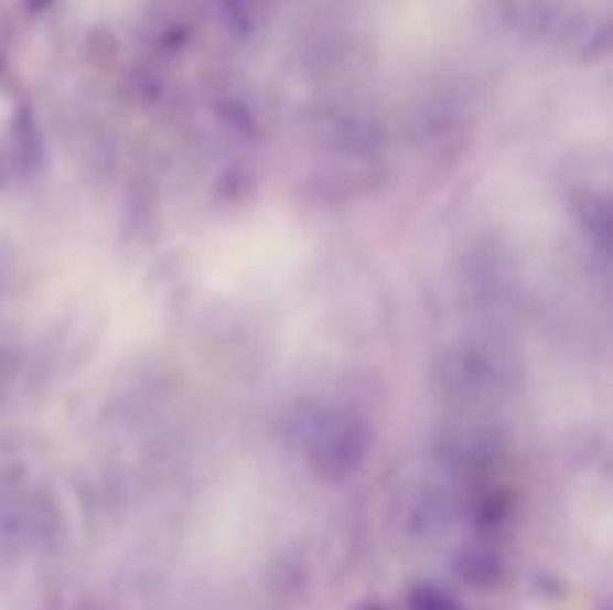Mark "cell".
<instances>
[{
  "mask_svg": "<svg viewBox=\"0 0 613 610\" xmlns=\"http://www.w3.org/2000/svg\"><path fill=\"white\" fill-rule=\"evenodd\" d=\"M309 452H312V467L321 477H351L365 458L363 425L354 422L351 416H326L314 428Z\"/></svg>",
  "mask_w": 613,
  "mask_h": 610,
  "instance_id": "6da1fadb",
  "label": "cell"
},
{
  "mask_svg": "<svg viewBox=\"0 0 613 610\" xmlns=\"http://www.w3.org/2000/svg\"><path fill=\"white\" fill-rule=\"evenodd\" d=\"M461 578L473 584V587H491V584H497L499 580V559L494 554H467V557L461 559Z\"/></svg>",
  "mask_w": 613,
  "mask_h": 610,
  "instance_id": "7a4b0ae2",
  "label": "cell"
},
{
  "mask_svg": "<svg viewBox=\"0 0 613 610\" xmlns=\"http://www.w3.org/2000/svg\"><path fill=\"white\" fill-rule=\"evenodd\" d=\"M410 610H458V604L452 596L437 590V587H419L410 596Z\"/></svg>",
  "mask_w": 613,
  "mask_h": 610,
  "instance_id": "3957f363",
  "label": "cell"
}]
</instances>
